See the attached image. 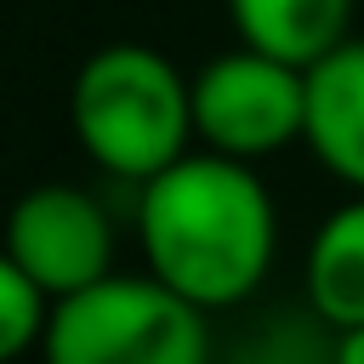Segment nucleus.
<instances>
[{
	"instance_id": "1",
	"label": "nucleus",
	"mask_w": 364,
	"mask_h": 364,
	"mask_svg": "<svg viewBox=\"0 0 364 364\" xmlns=\"http://www.w3.org/2000/svg\"><path fill=\"white\" fill-rule=\"evenodd\" d=\"M136 245L148 262L142 273L199 313H216L256 296L273 273L279 210L256 165L188 148L136 188Z\"/></svg>"
},
{
	"instance_id": "2",
	"label": "nucleus",
	"mask_w": 364,
	"mask_h": 364,
	"mask_svg": "<svg viewBox=\"0 0 364 364\" xmlns=\"http://www.w3.org/2000/svg\"><path fill=\"white\" fill-rule=\"evenodd\" d=\"M68 125L97 171L142 188L193 148V91L154 46L114 40L74 68Z\"/></svg>"
},
{
	"instance_id": "3",
	"label": "nucleus",
	"mask_w": 364,
	"mask_h": 364,
	"mask_svg": "<svg viewBox=\"0 0 364 364\" xmlns=\"http://www.w3.org/2000/svg\"><path fill=\"white\" fill-rule=\"evenodd\" d=\"M46 364H210V324L154 273H108L51 307Z\"/></svg>"
},
{
	"instance_id": "4",
	"label": "nucleus",
	"mask_w": 364,
	"mask_h": 364,
	"mask_svg": "<svg viewBox=\"0 0 364 364\" xmlns=\"http://www.w3.org/2000/svg\"><path fill=\"white\" fill-rule=\"evenodd\" d=\"M193 142L228 159H267L307 136V68L233 46L193 80Z\"/></svg>"
},
{
	"instance_id": "5",
	"label": "nucleus",
	"mask_w": 364,
	"mask_h": 364,
	"mask_svg": "<svg viewBox=\"0 0 364 364\" xmlns=\"http://www.w3.org/2000/svg\"><path fill=\"white\" fill-rule=\"evenodd\" d=\"M0 250L28 273V284L57 307L91 284H102L114 267V222L108 210L74 188V182H40L28 188L0 233Z\"/></svg>"
},
{
	"instance_id": "6",
	"label": "nucleus",
	"mask_w": 364,
	"mask_h": 364,
	"mask_svg": "<svg viewBox=\"0 0 364 364\" xmlns=\"http://www.w3.org/2000/svg\"><path fill=\"white\" fill-rule=\"evenodd\" d=\"M313 159L364 193V40H341L324 63L307 68V136Z\"/></svg>"
},
{
	"instance_id": "7",
	"label": "nucleus",
	"mask_w": 364,
	"mask_h": 364,
	"mask_svg": "<svg viewBox=\"0 0 364 364\" xmlns=\"http://www.w3.org/2000/svg\"><path fill=\"white\" fill-rule=\"evenodd\" d=\"M301 284H307V307L341 336L364 324V193L341 199L307 239V262H301Z\"/></svg>"
},
{
	"instance_id": "8",
	"label": "nucleus",
	"mask_w": 364,
	"mask_h": 364,
	"mask_svg": "<svg viewBox=\"0 0 364 364\" xmlns=\"http://www.w3.org/2000/svg\"><path fill=\"white\" fill-rule=\"evenodd\" d=\"M233 34L250 51L313 68L353 40V0H228Z\"/></svg>"
},
{
	"instance_id": "9",
	"label": "nucleus",
	"mask_w": 364,
	"mask_h": 364,
	"mask_svg": "<svg viewBox=\"0 0 364 364\" xmlns=\"http://www.w3.org/2000/svg\"><path fill=\"white\" fill-rule=\"evenodd\" d=\"M46 318H51V301L0 250V364H17L23 353H34L40 336H46Z\"/></svg>"
},
{
	"instance_id": "10",
	"label": "nucleus",
	"mask_w": 364,
	"mask_h": 364,
	"mask_svg": "<svg viewBox=\"0 0 364 364\" xmlns=\"http://www.w3.org/2000/svg\"><path fill=\"white\" fill-rule=\"evenodd\" d=\"M336 364H364V324L336 336Z\"/></svg>"
}]
</instances>
